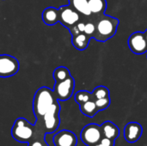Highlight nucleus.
I'll return each mask as SVG.
<instances>
[{"label":"nucleus","instance_id":"b1692460","mask_svg":"<svg viewBox=\"0 0 147 146\" xmlns=\"http://www.w3.org/2000/svg\"><path fill=\"white\" fill-rule=\"evenodd\" d=\"M84 28H85V22H81L79 21L77 24H75L73 27L69 28L70 33L71 35H77L78 34H82L84 32Z\"/></svg>","mask_w":147,"mask_h":146},{"label":"nucleus","instance_id":"ddd939ff","mask_svg":"<svg viewBox=\"0 0 147 146\" xmlns=\"http://www.w3.org/2000/svg\"><path fill=\"white\" fill-rule=\"evenodd\" d=\"M42 20L45 24L53 26L59 22V9L47 7L42 12Z\"/></svg>","mask_w":147,"mask_h":146},{"label":"nucleus","instance_id":"9b49d317","mask_svg":"<svg viewBox=\"0 0 147 146\" xmlns=\"http://www.w3.org/2000/svg\"><path fill=\"white\" fill-rule=\"evenodd\" d=\"M142 126L137 122H130L124 128V138L128 143H136L142 136Z\"/></svg>","mask_w":147,"mask_h":146},{"label":"nucleus","instance_id":"6ab92c4d","mask_svg":"<svg viewBox=\"0 0 147 146\" xmlns=\"http://www.w3.org/2000/svg\"><path fill=\"white\" fill-rule=\"evenodd\" d=\"M53 77L56 83V82H60V81L65 80L66 78L71 77V73H70V71L68 70V68H66L65 66H59L53 71Z\"/></svg>","mask_w":147,"mask_h":146},{"label":"nucleus","instance_id":"aec40b11","mask_svg":"<svg viewBox=\"0 0 147 146\" xmlns=\"http://www.w3.org/2000/svg\"><path fill=\"white\" fill-rule=\"evenodd\" d=\"M75 102L78 103V104H83L88 101H90V100H94L93 98V95L92 93L87 91V90H79L78 91L76 94H75Z\"/></svg>","mask_w":147,"mask_h":146},{"label":"nucleus","instance_id":"a878e982","mask_svg":"<svg viewBox=\"0 0 147 146\" xmlns=\"http://www.w3.org/2000/svg\"><path fill=\"white\" fill-rule=\"evenodd\" d=\"M144 34H145V37H146V41H147V29L144 32Z\"/></svg>","mask_w":147,"mask_h":146},{"label":"nucleus","instance_id":"1a4fd4ad","mask_svg":"<svg viewBox=\"0 0 147 146\" xmlns=\"http://www.w3.org/2000/svg\"><path fill=\"white\" fill-rule=\"evenodd\" d=\"M128 46L134 53L141 55L147 52V41L144 32H134L133 33L127 41Z\"/></svg>","mask_w":147,"mask_h":146},{"label":"nucleus","instance_id":"4be33fe9","mask_svg":"<svg viewBox=\"0 0 147 146\" xmlns=\"http://www.w3.org/2000/svg\"><path fill=\"white\" fill-rule=\"evenodd\" d=\"M86 35H88L90 38H94L95 33H96V21L90 20L85 22V28H84V32Z\"/></svg>","mask_w":147,"mask_h":146},{"label":"nucleus","instance_id":"20e7f679","mask_svg":"<svg viewBox=\"0 0 147 146\" xmlns=\"http://www.w3.org/2000/svg\"><path fill=\"white\" fill-rule=\"evenodd\" d=\"M36 133L35 125L30 124L24 118H18L16 120L12 128L11 136L19 143H28Z\"/></svg>","mask_w":147,"mask_h":146},{"label":"nucleus","instance_id":"a211bd4d","mask_svg":"<svg viewBox=\"0 0 147 146\" xmlns=\"http://www.w3.org/2000/svg\"><path fill=\"white\" fill-rule=\"evenodd\" d=\"M46 133L36 127V133L34 138L28 143V146H49L45 139Z\"/></svg>","mask_w":147,"mask_h":146},{"label":"nucleus","instance_id":"393cba45","mask_svg":"<svg viewBox=\"0 0 147 146\" xmlns=\"http://www.w3.org/2000/svg\"><path fill=\"white\" fill-rule=\"evenodd\" d=\"M100 143L105 146H115V142H114V140L109 139L105 138V137H102V138Z\"/></svg>","mask_w":147,"mask_h":146},{"label":"nucleus","instance_id":"2eb2a0df","mask_svg":"<svg viewBox=\"0 0 147 146\" xmlns=\"http://www.w3.org/2000/svg\"><path fill=\"white\" fill-rule=\"evenodd\" d=\"M69 4L80 15L89 18L92 16L89 7V0H69Z\"/></svg>","mask_w":147,"mask_h":146},{"label":"nucleus","instance_id":"f3484780","mask_svg":"<svg viewBox=\"0 0 147 146\" xmlns=\"http://www.w3.org/2000/svg\"><path fill=\"white\" fill-rule=\"evenodd\" d=\"M79 108L83 114H84L85 116L90 117V118H93L99 112L97 109V107L96 105L95 100H90L83 104H80Z\"/></svg>","mask_w":147,"mask_h":146},{"label":"nucleus","instance_id":"6e6552de","mask_svg":"<svg viewBox=\"0 0 147 146\" xmlns=\"http://www.w3.org/2000/svg\"><path fill=\"white\" fill-rule=\"evenodd\" d=\"M18 60L9 54L0 55V77H9L17 73L19 70Z\"/></svg>","mask_w":147,"mask_h":146},{"label":"nucleus","instance_id":"5701e85b","mask_svg":"<svg viewBox=\"0 0 147 146\" xmlns=\"http://www.w3.org/2000/svg\"><path fill=\"white\" fill-rule=\"evenodd\" d=\"M95 102H96L98 111H102V110L107 109L109 107L110 97H104V98L97 99V100H95Z\"/></svg>","mask_w":147,"mask_h":146},{"label":"nucleus","instance_id":"f257e3e1","mask_svg":"<svg viewBox=\"0 0 147 146\" xmlns=\"http://www.w3.org/2000/svg\"><path fill=\"white\" fill-rule=\"evenodd\" d=\"M95 21L96 33L94 39L96 40L105 42L115 35L119 25V19L110 15H103Z\"/></svg>","mask_w":147,"mask_h":146},{"label":"nucleus","instance_id":"39448f33","mask_svg":"<svg viewBox=\"0 0 147 146\" xmlns=\"http://www.w3.org/2000/svg\"><path fill=\"white\" fill-rule=\"evenodd\" d=\"M74 88H75V80L71 76L65 80L56 82L53 90L58 101L65 102L71 97L74 91Z\"/></svg>","mask_w":147,"mask_h":146},{"label":"nucleus","instance_id":"7ed1b4c3","mask_svg":"<svg viewBox=\"0 0 147 146\" xmlns=\"http://www.w3.org/2000/svg\"><path fill=\"white\" fill-rule=\"evenodd\" d=\"M59 112L60 106L59 101H56L40 119L36 120L35 126L41 129L46 134L54 133L60 123Z\"/></svg>","mask_w":147,"mask_h":146},{"label":"nucleus","instance_id":"423d86ee","mask_svg":"<svg viewBox=\"0 0 147 146\" xmlns=\"http://www.w3.org/2000/svg\"><path fill=\"white\" fill-rule=\"evenodd\" d=\"M80 138L83 143L88 146H93L100 143L102 138L101 126L96 124H89L85 126L81 132Z\"/></svg>","mask_w":147,"mask_h":146},{"label":"nucleus","instance_id":"cd10ccee","mask_svg":"<svg viewBox=\"0 0 147 146\" xmlns=\"http://www.w3.org/2000/svg\"><path fill=\"white\" fill-rule=\"evenodd\" d=\"M146 58H147V56H146Z\"/></svg>","mask_w":147,"mask_h":146},{"label":"nucleus","instance_id":"f8f14e48","mask_svg":"<svg viewBox=\"0 0 147 146\" xmlns=\"http://www.w3.org/2000/svg\"><path fill=\"white\" fill-rule=\"evenodd\" d=\"M89 7L91 12V15L94 20L99 18L104 15L107 9V1L106 0H89Z\"/></svg>","mask_w":147,"mask_h":146},{"label":"nucleus","instance_id":"412c9836","mask_svg":"<svg viewBox=\"0 0 147 146\" xmlns=\"http://www.w3.org/2000/svg\"><path fill=\"white\" fill-rule=\"evenodd\" d=\"M93 98L94 100L104 98V97H109V89L105 86H97L92 91Z\"/></svg>","mask_w":147,"mask_h":146},{"label":"nucleus","instance_id":"4468645a","mask_svg":"<svg viewBox=\"0 0 147 146\" xmlns=\"http://www.w3.org/2000/svg\"><path fill=\"white\" fill-rule=\"evenodd\" d=\"M102 137L108 138L112 140H115L120 135V130L116 125L111 121H106L101 126Z\"/></svg>","mask_w":147,"mask_h":146},{"label":"nucleus","instance_id":"dca6fc26","mask_svg":"<svg viewBox=\"0 0 147 146\" xmlns=\"http://www.w3.org/2000/svg\"><path fill=\"white\" fill-rule=\"evenodd\" d=\"M90 39L91 38H90L84 33H82V34H78L77 35H73L71 38V43L77 50L84 51L85 49H87V47L90 44Z\"/></svg>","mask_w":147,"mask_h":146},{"label":"nucleus","instance_id":"bb28decb","mask_svg":"<svg viewBox=\"0 0 147 146\" xmlns=\"http://www.w3.org/2000/svg\"><path fill=\"white\" fill-rule=\"evenodd\" d=\"M93 146H105V145H102L101 143H98V144H96V145H93Z\"/></svg>","mask_w":147,"mask_h":146},{"label":"nucleus","instance_id":"0eeeda50","mask_svg":"<svg viewBox=\"0 0 147 146\" xmlns=\"http://www.w3.org/2000/svg\"><path fill=\"white\" fill-rule=\"evenodd\" d=\"M80 14L70 4L63 5L59 9V22L68 29L80 21Z\"/></svg>","mask_w":147,"mask_h":146},{"label":"nucleus","instance_id":"f03ea898","mask_svg":"<svg viewBox=\"0 0 147 146\" xmlns=\"http://www.w3.org/2000/svg\"><path fill=\"white\" fill-rule=\"evenodd\" d=\"M56 101L58 100L53 90L45 86L40 88L35 92L33 101V111L36 120L40 119Z\"/></svg>","mask_w":147,"mask_h":146},{"label":"nucleus","instance_id":"9d476101","mask_svg":"<svg viewBox=\"0 0 147 146\" xmlns=\"http://www.w3.org/2000/svg\"><path fill=\"white\" fill-rule=\"evenodd\" d=\"M53 142L54 146H77L78 139L74 133L62 130L53 136Z\"/></svg>","mask_w":147,"mask_h":146}]
</instances>
